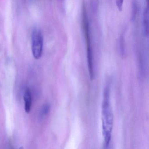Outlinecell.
<instances>
[{
	"mask_svg": "<svg viewBox=\"0 0 149 149\" xmlns=\"http://www.w3.org/2000/svg\"><path fill=\"white\" fill-rule=\"evenodd\" d=\"M24 107L25 111L29 113L31 111L32 107V98L31 91L29 88H27L24 95Z\"/></svg>",
	"mask_w": 149,
	"mask_h": 149,
	"instance_id": "3",
	"label": "cell"
},
{
	"mask_svg": "<svg viewBox=\"0 0 149 149\" xmlns=\"http://www.w3.org/2000/svg\"><path fill=\"white\" fill-rule=\"evenodd\" d=\"M143 26L144 33L146 36L149 35V8L147 6L145 8L143 14Z\"/></svg>",
	"mask_w": 149,
	"mask_h": 149,
	"instance_id": "4",
	"label": "cell"
},
{
	"mask_svg": "<svg viewBox=\"0 0 149 149\" xmlns=\"http://www.w3.org/2000/svg\"><path fill=\"white\" fill-rule=\"evenodd\" d=\"M102 128L104 144L109 146L111 139L113 127V117L110 102V89L109 86L104 88L102 107Z\"/></svg>",
	"mask_w": 149,
	"mask_h": 149,
	"instance_id": "1",
	"label": "cell"
},
{
	"mask_svg": "<svg viewBox=\"0 0 149 149\" xmlns=\"http://www.w3.org/2000/svg\"><path fill=\"white\" fill-rule=\"evenodd\" d=\"M43 44V36L41 31L40 29H35L32 34V51L35 59H40L41 56Z\"/></svg>",
	"mask_w": 149,
	"mask_h": 149,
	"instance_id": "2",
	"label": "cell"
},
{
	"mask_svg": "<svg viewBox=\"0 0 149 149\" xmlns=\"http://www.w3.org/2000/svg\"><path fill=\"white\" fill-rule=\"evenodd\" d=\"M50 106L49 104H46L44 105L42 108L41 110V114L42 116L47 115L50 111Z\"/></svg>",
	"mask_w": 149,
	"mask_h": 149,
	"instance_id": "5",
	"label": "cell"
}]
</instances>
